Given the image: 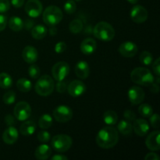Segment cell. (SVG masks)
<instances>
[{"mask_svg": "<svg viewBox=\"0 0 160 160\" xmlns=\"http://www.w3.org/2000/svg\"><path fill=\"white\" fill-rule=\"evenodd\" d=\"M119 134L117 128L108 126L100 130L96 136V143L100 148L109 149L118 143Z\"/></svg>", "mask_w": 160, "mask_h": 160, "instance_id": "cell-1", "label": "cell"}, {"mask_svg": "<svg viewBox=\"0 0 160 160\" xmlns=\"http://www.w3.org/2000/svg\"><path fill=\"white\" fill-rule=\"evenodd\" d=\"M93 34L96 38L102 42H110L115 37L113 27L106 21L98 22L93 29Z\"/></svg>", "mask_w": 160, "mask_h": 160, "instance_id": "cell-2", "label": "cell"}, {"mask_svg": "<svg viewBox=\"0 0 160 160\" xmlns=\"http://www.w3.org/2000/svg\"><path fill=\"white\" fill-rule=\"evenodd\" d=\"M131 81L139 85L149 86L154 82V76L152 73L145 67H137L134 69L131 73Z\"/></svg>", "mask_w": 160, "mask_h": 160, "instance_id": "cell-3", "label": "cell"}, {"mask_svg": "<svg viewBox=\"0 0 160 160\" xmlns=\"http://www.w3.org/2000/svg\"><path fill=\"white\" fill-rule=\"evenodd\" d=\"M55 88L54 81L49 75H43L38 79L35 84V92L41 96L51 95Z\"/></svg>", "mask_w": 160, "mask_h": 160, "instance_id": "cell-4", "label": "cell"}, {"mask_svg": "<svg viewBox=\"0 0 160 160\" xmlns=\"http://www.w3.org/2000/svg\"><path fill=\"white\" fill-rule=\"evenodd\" d=\"M63 14L56 6H50L44 10L43 20L48 26H56L62 20Z\"/></svg>", "mask_w": 160, "mask_h": 160, "instance_id": "cell-5", "label": "cell"}, {"mask_svg": "<svg viewBox=\"0 0 160 160\" xmlns=\"http://www.w3.org/2000/svg\"><path fill=\"white\" fill-rule=\"evenodd\" d=\"M73 141L67 134H57L52 139L51 145L55 151L58 152H65L68 151L72 146Z\"/></svg>", "mask_w": 160, "mask_h": 160, "instance_id": "cell-6", "label": "cell"}, {"mask_svg": "<svg viewBox=\"0 0 160 160\" xmlns=\"http://www.w3.org/2000/svg\"><path fill=\"white\" fill-rule=\"evenodd\" d=\"M70 71V65L67 62H58L52 68V74L56 81H62L68 76Z\"/></svg>", "mask_w": 160, "mask_h": 160, "instance_id": "cell-7", "label": "cell"}, {"mask_svg": "<svg viewBox=\"0 0 160 160\" xmlns=\"http://www.w3.org/2000/svg\"><path fill=\"white\" fill-rule=\"evenodd\" d=\"M14 117L20 121H25L31 114V107L27 102H20L14 107Z\"/></svg>", "mask_w": 160, "mask_h": 160, "instance_id": "cell-8", "label": "cell"}, {"mask_svg": "<svg viewBox=\"0 0 160 160\" xmlns=\"http://www.w3.org/2000/svg\"><path fill=\"white\" fill-rule=\"evenodd\" d=\"M53 117L59 123L70 121L73 117V111L67 106H59L53 110Z\"/></svg>", "mask_w": 160, "mask_h": 160, "instance_id": "cell-9", "label": "cell"}, {"mask_svg": "<svg viewBox=\"0 0 160 160\" xmlns=\"http://www.w3.org/2000/svg\"><path fill=\"white\" fill-rule=\"evenodd\" d=\"M42 4L39 0H28L24 7L25 12L32 18L38 17L42 13Z\"/></svg>", "mask_w": 160, "mask_h": 160, "instance_id": "cell-10", "label": "cell"}, {"mask_svg": "<svg viewBox=\"0 0 160 160\" xmlns=\"http://www.w3.org/2000/svg\"><path fill=\"white\" fill-rule=\"evenodd\" d=\"M130 15L133 21L137 23H142L146 21L148 13L147 9L144 6L136 5L131 9Z\"/></svg>", "mask_w": 160, "mask_h": 160, "instance_id": "cell-11", "label": "cell"}, {"mask_svg": "<svg viewBox=\"0 0 160 160\" xmlns=\"http://www.w3.org/2000/svg\"><path fill=\"white\" fill-rule=\"evenodd\" d=\"M67 92L73 98L82 95L86 92V85L80 80H74L67 86Z\"/></svg>", "mask_w": 160, "mask_h": 160, "instance_id": "cell-12", "label": "cell"}, {"mask_svg": "<svg viewBox=\"0 0 160 160\" xmlns=\"http://www.w3.org/2000/svg\"><path fill=\"white\" fill-rule=\"evenodd\" d=\"M128 98L133 105L140 104L145 99V94L143 89L138 86H133L128 90Z\"/></svg>", "mask_w": 160, "mask_h": 160, "instance_id": "cell-13", "label": "cell"}, {"mask_svg": "<svg viewBox=\"0 0 160 160\" xmlns=\"http://www.w3.org/2000/svg\"><path fill=\"white\" fill-rule=\"evenodd\" d=\"M119 52L121 56L126 58H132L137 54L138 46L135 43L131 41L123 42L119 47Z\"/></svg>", "mask_w": 160, "mask_h": 160, "instance_id": "cell-14", "label": "cell"}, {"mask_svg": "<svg viewBox=\"0 0 160 160\" xmlns=\"http://www.w3.org/2000/svg\"><path fill=\"white\" fill-rule=\"evenodd\" d=\"M160 132L159 131H152L150 134H148L145 141V145L147 148L151 151H159L160 149L159 142Z\"/></svg>", "mask_w": 160, "mask_h": 160, "instance_id": "cell-15", "label": "cell"}, {"mask_svg": "<svg viewBox=\"0 0 160 160\" xmlns=\"http://www.w3.org/2000/svg\"><path fill=\"white\" fill-rule=\"evenodd\" d=\"M132 127L135 134L140 137L145 136L149 131V125L148 122L142 118L135 119L134 120V124Z\"/></svg>", "mask_w": 160, "mask_h": 160, "instance_id": "cell-16", "label": "cell"}, {"mask_svg": "<svg viewBox=\"0 0 160 160\" xmlns=\"http://www.w3.org/2000/svg\"><path fill=\"white\" fill-rule=\"evenodd\" d=\"M38 56V53L37 49L31 45L26 46L22 52V57L23 60L28 63H34L37 61Z\"/></svg>", "mask_w": 160, "mask_h": 160, "instance_id": "cell-17", "label": "cell"}, {"mask_svg": "<svg viewBox=\"0 0 160 160\" xmlns=\"http://www.w3.org/2000/svg\"><path fill=\"white\" fill-rule=\"evenodd\" d=\"M19 134L17 130L14 127L9 126L6 128L2 134V140L7 145H12L17 141Z\"/></svg>", "mask_w": 160, "mask_h": 160, "instance_id": "cell-18", "label": "cell"}, {"mask_svg": "<svg viewBox=\"0 0 160 160\" xmlns=\"http://www.w3.org/2000/svg\"><path fill=\"white\" fill-rule=\"evenodd\" d=\"M96 42L92 38H85L81 44V51L82 52L83 54L87 55V56L93 54L96 51Z\"/></svg>", "mask_w": 160, "mask_h": 160, "instance_id": "cell-19", "label": "cell"}, {"mask_svg": "<svg viewBox=\"0 0 160 160\" xmlns=\"http://www.w3.org/2000/svg\"><path fill=\"white\" fill-rule=\"evenodd\" d=\"M74 71L78 78L84 80L88 78L90 73V67L88 63L85 61H79L75 66Z\"/></svg>", "mask_w": 160, "mask_h": 160, "instance_id": "cell-20", "label": "cell"}, {"mask_svg": "<svg viewBox=\"0 0 160 160\" xmlns=\"http://www.w3.org/2000/svg\"><path fill=\"white\" fill-rule=\"evenodd\" d=\"M52 154V149L46 144H42L36 148L34 156L38 160H45L49 158Z\"/></svg>", "mask_w": 160, "mask_h": 160, "instance_id": "cell-21", "label": "cell"}, {"mask_svg": "<svg viewBox=\"0 0 160 160\" xmlns=\"http://www.w3.org/2000/svg\"><path fill=\"white\" fill-rule=\"evenodd\" d=\"M36 130V124L32 120L25 121L20 125V132L23 136H31Z\"/></svg>", "mask_w": 160, "mask_h": 160, "instance_id": "cell-22", "label": "cell"}, {"mask_svg": "<svg viewBox=\"0 0 160 160\" xmlns=\"http://www.w3.org/2000/svg\"><path fill=\"white\" fill-rule=\"evenodd\" d=\"M47 34V29L43 25H36L31 30V35L36 40H41L44 38Z\"/></svg>", "mask_w": 160, "mask_h": 160, "instance_id": "cell-23", "label": "cell"}, {"mask_svg": "<svg viewBox=\"0 0 160 160\" xmlns=\"http://www.w3.org/2000/svg\"><path fill=\"white\" fill-rule=\"evenodd\" d=\"M8 24H9V28L16 32L20 31L23 28V22L22 19L16 16H13L9 19Z\"/></svg>", "mask_w": 160, "mask_h": 160, "instance_id": "cell-24", "label": "cell"}, {"mask_svg": "<svg viewBox=\"0 0 160 160\" xmlns=\"http://www.w3.org/2000/svg\"><path fill=\"white\" fill-rule=\"evenodd\" d=\"M103 120L105 123L109 126L117 124L118 120V116L117 113L113 110H107L103 114Z\"/></svg>", "mask_w": 160, "mask_h": 160, "instance_id": "cell-25", "label": "cell"}, {"mask_svg": "<svg viewBox=\"0 0 160 160\" xmlns=\"http://www.w3.org/2000/svg\"><path fill=\"white\" fill-rule=\"evenodd\" d=\"M117 131H120L123 135H129L132 133L133 127L131 122L128 120H121L117 124Z\"/></svg>", "mask_w": 160, "mask_h": 160, "instance_id": "cell-26", "label": "cell"}, {"mask_svg": "<svg viewBox=\"0 0 160 160\" xmlns=\"http://www.w3.org/2000/svg\"><path fill=\"white\" fill-rule=\"evenodd\" d=\"M17 88L20 92H28L31 90L32 84L27 78H20L17 82Z\"/></svg>", "mask_w": 160, "mask_h": 160, "instance_id": "cell-27", "label": "cell"}, {"mask_svg": "<svg viewBox=\"0 0 160 160\" xmlns=\"http://www.w3.org/2000/svg\"><path fill=\"white\" fill-rule=\"evenodd\" d=\"M12 79L7 73H0V88L3 89H8L12 87Z\"/></svg>", "mask_w": 160, "mask_h": 160, "instance_id": "cell-28", "label": "cell"}, {"mask_svg": "<svg viewBox=\"0 0 160 160\" xmlns=\"http://www.w3.org/2000/svg\"><path fill=\"white\" fill-rule=\"evenodd\" d=\"M52 117L49 114H44L40 117L38 120V125L42 129H48L52 124Z\"/></svg>", "mask_w": 160, "mask_h": 160, "instance_id": "cell-29", "label": "cell"}, {"mask_svg": "<svg viewBox=\"0 0 160 160\" xmlns=\"http://www.w3.org/2000/svg\"><path fill=\"white\" fill-rule=\"evenodd\" d=\"M83 22L79 19H75V20H72L69 25V28H70V32L73 34H78L81 32L83 30Z\"/></svg>", "mask_w": 160, "mask_h": 160, "instance_id": "cell-30", "label": "cell"}, {"mask_svg": "<svg viewBox=\"0 0 160 160\" xmlns=\"http://www.w3.org/2000/svg\"><path fill=\"white\" fill-rule=\"evenodd\" d=\"M138 112L142 117L145 118H148L153 113V109L150 105L147 103H143L138 108Z\"/></svg>", "mask_w": 160, "mask_h": 160, "instance_id": "cell-31", "label": "cell"}, {"mask_svg": "<svg viewBox=\"0 0 160 160\" xmlns=\"http://www.w3.org/2000/svg\"><path fill=\"white\" fill-rule=\"evenodd\" d=\"M140 62L145 66H149L153 61V56L151 52L148 51H144L141 53L139 56Z\"/></svg>", "mask_w": 160, "mask_h": 160, "instance_id": "cell-32", "label": "cell"}, {"mask_svg": "<svg viewBox=\"0 0 160 160\" xmlns=\"http://www.w3.org/2000/svg\"><path fill=\"white\" fill-rule=\"evenodd\" d=\"M16 101V93L13 91H8L3 95V102L6 105H12Z\"/></svg>", "mask_w": 160, "mask_h": 160, "instance_id": "cell-33", "label": "cell"}, {"mask_svg": "<svg viewBox=\"0 0 160 160\" xmlns=\"http://www.w3.org/2000/svg\"><path fill=\"white\" fill-rule=\"evenodd\" d=\"M28 74L32 79H38L41 74L40 68L36 64H33L28 68Z\"/></svg>", "mask_w": 160, "mask_h": 160, "instance_id": "cell-34", "label": "cell"}, {"mask_svg": "<svg viewBox=\"0 0 160 160\" xmlns=\"http://www.w3.org/2000/svg\"><path fill=\"white\" fill-rule=\"evenodd\" d=\"M77 4L74 0H68L64 4V10L67 13L72 14L76 11Z\"/></svg>", "mask_w": 160, "mask_h": 160, "instance_id": "cell-35", "label": "cell"}, {"mask_svg": "<svg viewBox=\"0 0 160 160\" xmlns=\"http://www.w3.org/2000/svg\"><path fill=\"white\" fill-rule=\"evenodd\" d=\"M50 138H51L50 133L46 131H41L38 134V140L42 143H46V142H49Z\"/></svg>", "mask_w": 160, "mask_h": 160, "instance_id": "cell-36", "label": "cell"}, {"mask_svg": "<svg viewBox=\"0 0 160 160\" xmlns=\"http://www.w3.org/2000/svg\"><path fill=\"white\" fill-rule=\"evenodd\" d=\"M149 118H150V123H151L152 126L154 128H156V129H158V128H159V125H160L159 114L152 113L151 116H150Z\"/></svg>", "mask_w": 160, "mask_h": 160, "instance_id": "cell-37", "label": "cell"}, {"mask_svg": "<svg viewBox=\"0 0 160 160\" xmlns=\"http://www.w3.org/2000/svg\"><path fill=\"white\" fill-rule=\"evenodd\" d=\"M67 82L64 81V80L62 81H58V83L56 84V91H57L59 93H63L66 92V90L67 89Z\"/></svg>", "mask_w": 160, "mask_h": 160, "instance_id": "cell-38", "label": "cell"}, {"mask_svg": "<svg viewBox=\"0 0 160 160\" xmlns=\"http://www.w3.org/2000/svg\"><path fill=\"white\" fill-rule=\"evenodd\" d=\"M10 8V2L9 0H0V12H7Z\"/></svg>", "mask_w": 160, "mask_h": 160, "instance_id": "cell-39", "label": "cell"}, {"mask_svg": "<svg viewBox=\"0 0 160 160\" xmlns=\"http://www.w3.org/2000/svg\"><path fill=\"white\" fill-rule=\"evenodd\" d=\"M67 44L64 42H59L55 45V52L56 53H62L67 49Z\"/></svg>", "mask_w": 160, "mask_h": 160, "instance_id": "cell-40", "label": "cell"}, {"mask_svg": "<svg viewBox=\"0 0 160 160\" xmlns=\"http://www.w3.org/2000/svg\"><path fill=\"white\" fill-rule=\"evenodd\" d=\"M124 117L126 119V120L128 121L131 122V121H134V120L136 119V115L133 111L130 110V109H127L125 110L124 112Z\"/></svg>", "mask_w": 160, "mask_h": 160, "instance_id": "cell-41", "label": "cell"}, {"mask_svg": "<svg viewBox=\"0 0 160 160\" xmlns=\"http://www.w3.org/2000/svg\"><path fill=\"white\" fill-rule=\"evenodd\" d=\"M152 69L153 71H154V73L157 77L160 76V59L159 58H157V59L155 60L154 63L152 65Z\"/></svg>", "mask_w": 160, "mask_h": 160, "instance_id": "cell-42", "label": "cell"}, {"mask_svg": "<svg viewBox=\"0 0 160 160\" xmlns=\"http://www.w3.org/2000/svg\"><path fill=\"white\" fill-rule=\"evenodd\" d=\"M7 25V18L5 16L0 14V32L4 31Z\"/></svg>", "mask_w": 160, "mask_h": 160, "instance_id": "cell-43", "label": "cell"}, {"mask_svg": "<svg viewBox=\"0 0 160 160\" xmlns=\"http://www.w3.org/2000/svg\"><path fill=\"white\" fill-rule=\"evenodd\" d=\"M145 160H159V156L156 153L150 152L145 156Z\"/></svg>", "mask_w": 160, "mask_h": 160, "instance_id": "cell-44", "label": "cell"}, {"mask_svg": "<svg viewBox=\"0 0 160 160\" xmlns=\"http://www.w3.org/2000/svg\"><path fill=\"white\" fill-rule=\"evenodd\" d=\"M5 121L8 126H12L15 123V119L12 115H7L5 118Z\"/></svg>", "mask_w": 160, "mask_h": 160, "instance_id": "cell-45", "label": "cell"}, {"mask_svg": "<svg viewBox=\"0 0 160 160\" xmlns=\"http://www.w3.org/2000/svg\"><path fill=\"white\" fill-rule=\"evenodd\" d=\"M11 4L15 8H20L24 4V0H11Z\"/></svg>", "mask_w": 160, "mask_h": 160, "instance_id": "cell-46", "label": "cell"}, {"mask_svg": "<svg viewBox=\"0 0 160 160\" xmlns=\"http://www.w3.org/2000/svg\"><path fill=\"white\" fill-rule=\"evenodd\" d=\"M150 91L153 93H158L159 92V84H156V82H153L152 84H150Z\"/></svg>", "mask_w": 160, "mask_h": 160, "instance_id": "cell-47", "label": "cell"}, {"mask_svg": "<svg viewBox=\"0 0 160 160\" xmlns=\"http://www.w3.org/2000/svg\"><path fill=\"white\" fill-rule=\"evenodd\" d=\"M68 159V157H67L66 156H63V155H55L54 156L52 157V160H67Z\"/></svg>", "mask_w": 160, "mask_h": 160, "instance_id": "cell-48", "label": "cell"}, {"mask_svg": "<svg viewBox=\"0 0 160 160\" xmlns=\"http://www.w3.org/2000/svg\"><path fill=\"white\" fill-rule=\"evenodd\" d=\"M52 28H51L49 29V34H51V35H56V33H57V30H56V28H55L54 26H52Z\"/></svg>", "mask_w": 160, "mask_h": 160, "instance_id": "cell-49", "label": "cell"}, {"mask_svg": "<svg viewBox=\"0 0 160 160\" xmlns=\"http://www.w3.org/2000/svg\"><path fill=\"white\" fill-rule=\"evenodd\" d=\"M127 1L128 2H130L131 4H133V5H135L137 4L138 2L139 1V0H127Z\"/></svg>", "mask_w": 160, "mask_h": 160, "instance_id": "cell-50", "label": "cell"}, {"mask_svg": "<svg viewBox=\"0 0 160 160\" xmlns=\"http://www.w3.org/2000/svg\"><path fill=\"white\" fill-rule=\"evenodd\" d=\"M74 1H77V2H81V1H82V0H74Z\"/></svg>", "mask_w": 160, "mask_h": 160, "instance_id": "cell-51", "label": "cell"}]
</instances>
